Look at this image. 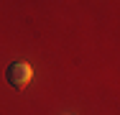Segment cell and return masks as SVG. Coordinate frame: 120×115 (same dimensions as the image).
Returning a JSON list of instances; mask_svg holds the SVG:
<instances>
[{
  "mask_svg": "<svg viewBox=\"0 0 120 115\" xmlns=\"http://www.w3.org/2000/svg\"><path fill=\"white\" fill-rule=\"evenodd\" d=\"M5 79L13 90H26L33 79V69L28 61H13L10 67L5 69Z\"/></svg>",
  "mask_w": 120,
  "mask_h": 115,
  "instance_id": "1",
  "label": "cell"
}]
</instances>
